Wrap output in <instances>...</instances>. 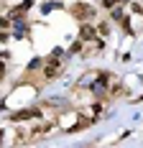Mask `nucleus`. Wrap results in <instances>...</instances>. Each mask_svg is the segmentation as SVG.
Returning a JSON list of instances; mask_svg holds the SVG:
<instances>
[{
	"instance_id": "f257e3e1",
	"label": "nucleus",
	"mask_w": 143,
	"mask_h": 148,
	"mask_svg": "<svg viewBox=\"0 0 143 148\" xmlns=\"http://www.w3.org/2000/svg\"><path fill=\"white\" fill-rule=\"evenodd\" d=\"M74 13L79 18H95V8H89V5H74Z\"/></svg>"
},
{
	"instance_id": "f03ea898",
	"label": "nucleus",
	"mask_w": 143,
	"mask_h": 148,
	"mask_svg": "<svg viewBox=\"0 0 143 148\" xmlns=\"http://www.w3.org/2000/svg\"><path fill=\"white\" fill-rule=\"evenodd\" d=\"M92 38H97V33H95V28H92L89 23H85V26H82V44H85V41H92Z\"/></svg>"
},
{
	"instance_id": "7ed1b4c3",
	"label": "nucleus",
	"mask_w": 143,
	"mask_h": 148,
	"mask_svg": "<svg viewBox=\"0 0 143 148\" xmlns=\"http://www.w3.org/2000/svg\"><path fill=\"white\" fill-rule=\"evenodd\" d=\"M97 74L100 72H89V74H85V77H79V84H82V87H92V79H97Z\"/></svg>"
},
{
	"instance_id": "20e7f679",
	"label": "nucleus",
	"mask_w": 143,
	"mask_h": 148,
	"mask_svg": "<svg viewBox=\"0 0 143 148\" xmlns=\"http://www.w3.org/2000/svg\"><path fill=\"white\" fill-rule=\"evenodd\" d=\"M107 31H110V26H107V23H97V33H100V36H105Z\"/></svg>"
},
{
	"instance_id": "39448f33",
	"label": "nucleus",
	"mask_w": 143,
	"mask_h": 148,
	"mask_svg": "<svg viewBox=\"0 0 143 148\" xmlns=\"http://www.w3.org/2000/svg\"><path fill=\"white\" fill-rule=\"evenodd\" d=\"M118 95H125V87H120V84H115V87H113V97H118Z\"/></svg>"
},
{
	"instance_id": "423d86ee",
	"label": "nucleus",
	"mask_w": 143,
	"mask_h": 148,
	"mask_svg": "<svg viewBox=\"0 0 143 148\" xmlns=\"http://www.w3.org/2000/svg\"><path fill=\"white\" fill-rule=\"evenodd\" d=\"M10 28V21L8 18H0V31H8Z\"/></svg>"
}]
</instances>
